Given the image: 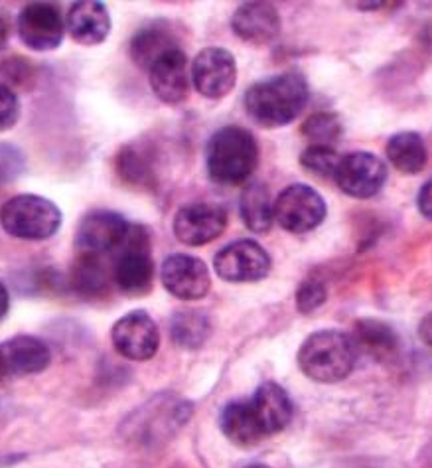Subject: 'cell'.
Masks as SVG:
<instances>
[{
    "instance_id": "37",
    "label": "cell",
    "mask_w": 432,
    "mask_h": 468,
    "mask_svg": "<svg viewBox=\"0 0 432 468\" xmlns=\"http://www.w3.org/2000/svg\"><path fill=\"white\" fill-rule=\"evenodd\" d=\"M6 376H8V367H6V362H5V356H3V352H0V384H3Z\"/></svg>"
},
{
    "instance_id": "33",
    "label": "cell",
    "mask_w": 432,
    "mask_h": 468,
    "mask_svg": "<svg viewBox=\"0 0 432 468\" xmlns=\"http://www.w3.org/2000/svg\"><path fill=\"white\" fill-rule=\"evenodd\" d=\"M416 206H418V212H421L427 219L432 221V178L427 180L423 184V188L418 190Z\"/></svg>"
},
{
    "instance_id": "24",
    "label": "cell",
    "mask_w": 432,
    "mask_h": 468,
    "mask_svg": "<svg viewBox=\"0 0 432 468\" xmlns=\"http://www.w3.org/2000/svg\"><path fill=\"white\" fill-rule=\"evenodd\" d=\"M239 214L243 224L255 233H267L273 228V204H270V194L263 184H249L241 192Z\"/></svg>"
},
{
    "instance_id": "35",
    "label": "cell",
    "mask_w": 432,
    "mask_h": 468,
    "mask_svg": "<svg viewBox=\"0 0 432 468\" xmlns=\"http://www.w3.org/2000/svg\"><path fill=\"white\" fill-rule=\"evenodd\" d=\"M8 304H10V299H8V291L6 287L0 282V320L5 318L6 311H8Z\"/></svg>"
},
{
    "instance_id": "2",
    "label": "cell",
    "mask_w": 432,
    "mask_h": 468,
    "mask_svg": "<svg viewBox=\"0 0 432 468\" xmlns=\"http://www.w3.org/2000/svg\"><path fill=\"white\" fill-rule=\"evenodd\" d=\"M258 163V144L253 134L229 125L214 133L205 146L207 175L221 186H237L251 178Z\"/></svg>"
},
{
    "instance_id": "30",
    "label": "cell",
    "mask_w": 432,
    "mask_h": 468,
    "mask_svg": "<svg viewBox=\"0 0 432 468\" xmlns=\"http://www.w3.org/2000/svg\"><path fill=\"white\" fill-rule=\"evenodd\" d=\"M326 297L328 291L322 285V281L308 279L299 287V292H296V309L302 314H311L324 304Z\"/></svg>"
},
{
    "instance_id": "14",
    "label": "cell",
    "mask_w": 432,
    "mask_h": 468,
    "mask_svg": "<svg viewBox=\"0 0 432 468\" xmlns=\"http://www.w3.org/2000/svg\"><path fill=\"white\" fill-rule=\"evenodd\" d=\"M131 233L129 221L115 212H93L78 228V250L88 255H105L121 250Z\"/></svg>"
},
{
    "instance_id": "32",
    "label": "cell",
    "mask_w": 432,
    "mask_h": 468,
    "mask_svg": "<svg viewBox=\"0 0 432 468\" xmlns=\"http://www.w3.org/2000/svg\"><path fill=\"white\" fill-rule=\"evenodd\" d=\"M20 117V103L15 90L0 85V133L12 129Z\"/></svg>"
},
{
    "instance_id": "6",
    "label": "cell",
    "mask_w": 432,
    "mask_h": 468,
    "mask_svg": "<svg viewBox=\"0 0 432 468\" xmlns=\"http://www.w3.org/2000/svg\"><path fill=\"white\" fill-rule=\"evenodd\" d=\"M273 214L282 229L290 233H308L324 221L326 202L306 184H292L279 194Z\"/></svg>"
},
{
    "instance_id": "17",
    "label": "cell",
    "mask_w": 432,
    "mask_h": 468,
    "mask_svg": "<svg viewBox=\"0 0 432 468\" xmlns=\"http://www.w3.org/2000/svg\"><path fill=\"white\" fill-rule=\"evenodd\" d=\"M233 32L251 44L273 42L280 32L279 10L269 3H245L231 18Z\"/></svg>"
},
{
    "instance_id": "29",
    "label": "cell",
    "mask_w": 432,
    "mask_h": 468,
    "mask_svg": "<svg viewBox=\"0 0 432 468\" xmlns=\"http://www.w3.org/2000/svg\"><path fill=\"white\" fill-rule=\"evenodd\" d=\"M338 163H340V154L332 149V146L311 144L300 154V165L311 172V175L322 176V178H334Z\"/></svg>"
},
{
    "instance_id": "19",
    "label": "cell",
    "mask_w": 432,
    "mask_h": 468,
    "mask_svg": "<svg viewBox=\"0 0 432 468\" xmlns=\"http://www.w3.org/2000/svg\"><path fill=\"white\" fill-rule=\"evenodd\" d=\"M352 342L357 356L365 354L375 362H389L399 352V336L389 324L381 320H357L352 332Z\"/></svg>"
},
{
    "instance_id": "26",
    "label": "cell",
    "mask_w": 432,
    "mask_h": 468,
    "mask_svg": "<svg viewBox=\"0 0 432 468\" xmlns=\"http://www.w3.org/2000/svg\"><path fill=\"white\" fill-rule=\"evenodd\" d=\"M107 271L97 255L81 253L79 260L73 265L71 282L76 291L83 294H99L107 289Z\"/></svg>"
},
{
    "instance_id": "3",
    "label": "cell",
    "mask_w": 432,
    "mask_h": 468,
    "mask_svg": "<svg viewBox=\"0 0 432 468\" xmlns=\"http://www.w3.org/2000/svg\"><path fill=\"white\" fill-rule=\"evenodd\" d=\"M357 350L352 338L340 330H320L308 336L299 350V366L306 378L318 384H338L355 366Z\"/></svg>"
},
{
    "instance_id": "38",
    "label": "cell",
    "mask_w": 432,
    "mask_h": 468,
    "mask_svg": "<svg viewBox=\"0 0 432 468\" xmlns=\"http://www.w3.org/2000/svg\"><path fill=\"white\" fill-rule=\"evenodd\" d=\"M357 6H360V8H375V10H379V8H384L385 5H384V3H357Z\"/></svg>"
},
{
    "instance_id": "20",
    "label": "cell",
    "mask_w": 432,
    "mask_h": 468,
    "mask_svg": "<svg viewBox=\"0 0 432 468\" xmlns=\"http://www.w3.org/2000/svg\"><path fill=\"white\" fill-rule=\"evenodd\" d=\"M0 352L5 356L8 374H40L52 360V352H49L47 344L26 335L10 338L0 346Z\"/></svg>"
},
{
    "instance_id": "15",
    "label": "cell",
    "mask_w": 432,
    "mask_h": 468,
    "mask_svg": "<svg viewBox=\"0 0 432 468\" xmlns=\"http://www.w3.org/2000/svg\"><path fill=\"white\" fill-rule=\"evenodd\" d=\"M151 88L160 101L168 105H178L190 93V69L188 58L180 48L156 59L148 69Z\"/></svg>"
},
{
    "instance_id": "22",
    "label": "cell",
    "mask_w": 432,
    "mask_h": 468,
    "mask_svg": "<svg viewBox=\"0 0 432 468\" xmlns=\"http://www.w3.org/2000/svg\"><path fill=\"white\" fill-rule=\"evenodd\" d=\"M389 163L403 175H418L428 163V151L423 137L413 131L393 134L387 143Z\"/></svg>"
},
{
    "instance_id": "36",
    "label": "cell",
    "mask_w": 432,
    "mask_h": 468,
    "mask_svg": "<svg viewBox=\"0 0 432 468\" xmlns=\"http://www.w3.org/2000/svg\"><path fill=\"white\" fill-rule=\"evenodd\" d=\"M8 42V22L0 16V50L6 46Z\"/></svg>"
},
{
    "instance_id": "7",
    "label": "cell",
    "mask_w": 432,
    "mask_h": 468,
    "mask_svg": "<svg viewBox=\"0 0 432 468\" xmlns=\"http://www.w3.org/2000/svg\"><path fill=\"white\" fill-rule=\"evenodd\" d=\"M334 180L342 192L352 198H372L385 186L387 166L372 153H350L340 156Z\"/></svg>"
},
{
    "instance_id": "28",
    "label": "cell",
    "mask_w": 432,
    "mask_h": 468,
    "mask_svg": "<svg viewBox=\"0 0 432 468\" xmlns=\"http://www.w3.org/2000/svg\"><path fill=\"white\" fill-rule=\"evenodd\" d=\"M117 170L121 178L129 184H151L153 182V165L148 154L137 146H127L121 151L117 158Z\"/></svg>"
},
{
    "instance_id": "39",
    "label": "cell",
    "mask_w": 432,
    "mask_h": 468,
    "mask_svg": "<svg viewBox=\"0 0 432 468\" xmlns=\"http://www.w3.org/2000/svg\"><path fill=\"white\" fill-rule=\"evenodd\" d=\"M245 468H269L265 464H251V466H245Z\"/></svg>"
},
{
    "instance_id": "13",
    "label": "cell",
    "mask_w": 432,
    "mask_h": 468,
    "mask_svg": "<svg viewBox=\"0 0 432 468\" xmlns=\"http://www.w3.org/2000/svg\"><path fill=\"white\" fill-rule=\"evenodd\" d=\"M227 226V212L219 204L192 202L174 216V236L186 245L197 248L217 239Z\"/></svg>"
},
{
    "instance_id": "16",
    "label": "cell",
    "mask_w": 432,
    "mask_h": 468,
    "mask_svg": "<svg viewBox=\"0 0 432 468\" xmlns=\"http://www.w3.org/2000/svg\"><path fill=\"white\" fill-rule=\"evenodd\" d=\"M251 413L263 437L280 433L292 419V401L289 393L275 381H265L249 398Z\"/></svg>"
},
{
    "instance_id": "18",
    "label": "cell",
    "mask_w": 432,
    "mask_h": 468,
    "mask_svg": "<svg viewBox=\"0 0 432 468\" xmlns=\"http://www.w3.org/2000/svg\"><path fill=\"white\" fill-rule=\"evenodd\" d=\"M66 28L78 44L97 46L111 32V16L103 3L97 0H81L73 3L66 16Z\"/></svg>"
},
{
    "instance_id": "25",
    "label": "cell",
    "mask_w": 432,
    "mask_h": 468,
    "mask_svg": "<svg viewBox=\"0 0 432 468\" xmlns=\"http://www.w3.org/2000/svg\"><path fill=\"white\" fill-rule=\"evenodd\" d=\"M212 335V323L200 311H180L170 320V336L178 346L195 350Z\"/></svg>"
},
{
    "instance_id": "9",
    "label": "cell",
    "mask_w": 432,
    "mask_h": 468,
    "mask_svg": "<svg viewBox=\"0 0 432 468\" xmlns=\"http://www.w3.org/2000/svg\"><path fill=\"white\" fill-rule=\"evenodd\" d=\"M194 88L207 100H221L237 81V64L231 52L224 48H205L194 58L192 64Z\"/></svg>"
},
{
    "instance_id": "1",
    "label": "cell",
    "mask_w": 432,
    "mask_h": 468,
    "mask_svg": "<svg viewBox=\"0 0 432 468\" xmlns=\"http://www.w3.org/2000/svg\"><path fill=\"white\" fill-rule=\"evenodd\" d=\"M308 101V83L302 73H277L251 85L245 93V111L263 129L285 127L302 113Z\"/></svg>"
},
{
    "instance_id": "23",
    "label": "cell",
    "mask_w": 432,
    "mask_h": 468,
    "mask_svg": "<svg viewBox=\"0 0 432 468\" xmlns=\"http://www.w3.org/2000/svg\"><path fill=\"white\" fill-rule=\"evenodd\" d=\"M219 427L224 431V435L239 447H251L265 439L255 423L249 399L227 403L224 411H221Z\"/></svg>"
},
{
    "instance_id": "21",
    "label": "cell",
    "mask_w": 432,
    "mask_h": 468,
    "mask_svg": "<svg viewBox=\"0 0 432 468\" xmlns=\"http://www.w3.org/2000/svg\"><path fill=\"white\" fill-rule=\"evenodd\" d=\"M178 44L174 34L166 27H144L131 40V58L141 69H151L156 59L176 50Z\"/></svg>"
},
{
    "instance_id": "11",
    "label": "cell",
    "mask_w": 432,
    "mask_h": 468,
    "mask_svg": "<svg viewBox=\"0 0 432 468\" xmlns=\"http://www.w3.org/2000/svg\"><path fill=\"white\" fill-rule=\"evenodd\" d=\"M214 267L224 281L253 282L269 275L270 257L257 241L239 239L216 255Z\"/></svg>"
},
{
    "instance_id": "31",
    "label": "cell",
    "mask_w": 432,
    "mask_h": 468,
    "mask_svg": "<svg viewBox=\"0 0 432 468\" xmlns=\"http://www.w3.org/2000/svg\"><path fill=\"white\" fill-rule=\"evenodd\" d=\"M32 78V66L22 58H10L0 64V85L15 90Z\"/></svg>"
},
{
    "instance_id": "5",
    "label": "cell",
    "mask_w": 432,
    "mask_h": 468,
    "mask_svg": "<svg viewBox=\"0 0 432 468\" xmlns=\"http://www.w3.org/2000/svg\"><path fill=\"white\" fill-rule=\"evenodd\" d=\"M113 279L119 291L131 294V297H141L153 289L154 263L144 229L131 228L129 238L115 261Z\"/></svg>"
},
{
    "instance_id": "27",
    "label": "cell",
    "mask_w": 432,
    "mask_h": 468,
    "mask_svg": "<svg viewBox=\"0 0 432 468\" xmlns=\"http://www.w3.org/2000/svg\"><path fill=\"white\" fill-rule=\"evenodd\" d=\"M302 134L306 139H311L312 144H322L332 146L342 137V121L336 113H330V111H322V113L311 115L300 127Z\"/></svg>"
},
{
    "instance_id": "34",
    "label": "cell",
    "mask_w": 432,
    "mask_h": 468,
    "mask_svg": "<svg viewBox=\"0 0 432 468\" xmlns=\"http://www.w3.org/2000/svg\"><path fill=\"white\" fill-rule=\"evenodd\" d=\"M418 336L425 342V346L432 348V313H428L418 324Z\"/></svg>"
},
{
    "instance_id": "8",
    "label": "cell",
    "mask_w": 432,
    "mask_h": 468,
    "mask_svg": "<svg viewBox=\"0 0 432 468\" xmlns=\"http://www.w3.org/2000/svg\"><path fill=\"white\" fill-rule=\"evenodd\" d=\"M16 30L24 46L34 52H52L64 42L66 22L58 6L47 3H32L24 6Z\"/></svg>"
},
{
    "instance_id": "10",
    "label": "cell",
    "mask_w": 432,
    "mask_h": 468,
    "mask_svg": "<svg viewBox=\"0 0 432 468\" xmlns=\"http://www.w3.org/2000/svg\"><path fill=\"white\" fill-rule=\"evenodd\" d=\"M115 350L122 358L132 362H146L154 358L160 346L158 326L151 314L144 311H132L119 318L113 330H111Z\"/></svg>"
},
{
    "instance_id": "4",
    "label": "cell",
    "mask_w": 432,
    "mask_h": 468,
    "mask_svg": "<svg viewBox=\"0 0 432 468\" xmlns=\"http://www.w3.org/2000/svg\"><path fill=\"white\" fill-rule=\"evenodd\" d=\"M0 226L12 238L42 241L52 238L61 226L59 207L36 194H20L0 207Z\"/></svg>"
},
{
    "instance_id": "12",
    "label": "cell",
    "mask_w": 432,
    "mask_h": 468,
    "mask_svg": "<svg viewBox=\"0 0 432 468\" xmlns=\"http://www.w3.org/2000/svg\"><path fill=\"white\" fill-rule=\"evenodd\" d=\"M160 281L172 297L180 301H200L212 287L205 263L186 253L166 257L160 267Z\"/></svg>"
}]
</instances>
